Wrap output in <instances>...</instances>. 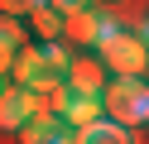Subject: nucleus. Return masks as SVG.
Listing matches in <instances>:
<instances>
[{
    "label": "nucleus",
    "instance_id": "9b49d317",
    "mask_svg": "<svg viewBox=\"0 0 149 144\" xmlns=\"http://www.w3.org/2000/svg\"><path fill=\"white\" fill-rule=\"evenodd\" d=\"M48 0H0V15H10V19H29L34 10H43Z\"/></svg>",
    "mask_w": 149,
    "mask_h": 144
},
{
    "label": "nucleus",
    "instance_id": "f3484780",
    "mask_svg": "<svg viewBox=\"0 0 149 144\" xmlns=\"http://www.w3.org/2000/svg\"><path fill=\"white\" fill-rule=\"evenodd\" d=\"M0 91H5V77H0Z\"/></svg>",
    "mask_w": 149,
    "mask_h": 144
},
{
    "label": "nucleus",
    "instance_id": "39448f33",
    "mask_svg": "<svg viewBox=\"0 0 149 144\" xmlns=\"http://www.w3.org/2000/svg\"><path fill=\"white\" fill-rule=\"evenodd\" d=\"M72 125L63 120V115H53V111H39V115H29L24 120V130L15 134L19 144H72Z\"/></svg>",
    "mask_w": 149,
    "mask_h": 144
},
{
    "label": "nucleus",
    "instance_id": "0eeeda50",
    "mask_svg": "<svg viewBox=\"0 0 149 144\" xmlns=\"http://www.w3.org/2000/svg\"><path fill=\"white\" fill-rule=\"evenodd\" d=\"M106 82H111V72L101 67V58H72V67H68L72 96H101Z\"/></svg>",
    "mask_w": 149,
    "mask_h": 144
},
{
    "label": "nucleus",
    "instance_id": "dca6fc26",
    "mask_svg": "<svg viewBox=\"0 0 149 144\" xmlns=\"http://www.w3.org/2000/svg\"><path fill=\"white\" fill-rule=\"evenodd\" d=\"M101 5H120V0H101Z\"/></svg>",
    "mask_w": 149,
    "mask_h": 144
},
{
    "label": "nucleus",
    "instance_id": "2eb2a0df",
    "mask_svg": "<svg viewBox=\"0 0 149 144\" xmlns=\"http://www.w3.org/2000/svg\"><path fill=\"white\" fill-rule=\"evenodd\" d=\"M139 34H144V43H149V15H144V29H139Z\"/></svg>",
    "mask_w": 149,
    "mask_h": 144
},
{
    "label": "nucleus",
    "instance_id": "9d476101",
    "mask_svg": "<svg viewBox=\"0 0 149 144\" xmlns=\"http://www.w3.org/2000/svg\"><path fill=\"white\" fill-rule=\"evenodd\" d=\"M101 115H106V106H101V96H72V101H68V111H63V120H68L72 130H82V125L101 120Z\"/></svg>",
    "mask_w": 149,
    "mask_h": 144
},
{
    "label": "nucleus",
    "instance_id": "20e7f679",
    "mask_svg": "<svg viewBox=\"0 0 149 144\" xmlns=\"http://www.w3.org/2000/svg\"><path fill=\"white\" fill-rule=\"evenodd\" d=\"M101 24H106V10H96V5L72 10V15H63V43H72V48H96V43H101Z\"/></svg>",
    "mask_w": 149,
    "mask_h": 144
},
{
    "label": "nucleus",
    "instance_id": "1a4fd4ad",
    "mask_svg": "<svg viewBox=\"0 0 149 144\" xmlns=\"http://www.w3.org/2000/svg\"><path fill=\"white\" fill-rule=\"evenodd\" d=\"M29 34H34V43H63V15L53 5L34 10L29 15Z\"/></svg>",
    "mask_w": 149,
    "mask_h": 144
},
{
    "label": "nucleus",
    "instance_id": "7ed1b4c3",
    "mask_svg": "<svg viewBox=\"0 0 149 144\" xmlns=\"http://www.w3.org/2000/svg\"><path fill=\"white\" fill-rule=\"evenodd\" d=\"M39 111H43L39 91H29V86H5V91H0V130L5 134H19L24 120L39 115Z\"/></svg>",
    "mask_w": 149,
    "mask_h": 144
},
{
    "label": "nucleus",
    "instance_id": "f257e3e1",
    "mask_svg": "<svg viewBox=\"0 0 149 144\" xmlns=\"http://www.w3.org/2000/svg\"><path fill=\"white\" fill-rule=\"evenodd\" d=\"M96 53H101V67L116 72V77H144V72H149V43H144V34L120 29L111 15H106V24H101Z\"/></svg>",
    "mask_w": 149,
    "mask_h": 144
},
{
    "label": "nucleus",
    "instance_id": "423d86ee",
    "mask_svg": "<svg viewBox=\"0 0 149 144\" xmlns=\"http://www.w3.org/2000/svg\"><path fill=\"white\" fill-rule=\"evenodd\" d=\"M10 77H15V86H29V91H39L43 82H53V67H48V58H43V48L39 43H24L19 48V58H15V67H10Z\"/></svg>",
    "mask_w": 149,
    "mask_h": 144
},
{
    "label": "nucleus",
    "instance_id": "f8f14e48",
    "mask_svg": "<svg viewBox=\"0 0 149 144\" xmlns=\"http://www.w3.org/2000/svg\"><path fill=\"white\" fill-rule=\"evenodd\" d=\"M29 29H19V19H10V15H0V43H15V48H24L29 43Z\"/></svg>",
    "mask_w": 149,
    "mask_h": 144
},
{
    "label": "nucleus",
    "instance_id": "f03ea898",
    "mask_svg": "<svg viewBox=\"0 0 149 144\" xmlns=\"http://www.w3.org/2000/svg\"><path fill=\"white\" fill-rule=\"evenodd\" d=\"M101 106L125 130L149 125V77H111L106 91H101Z\"/></svg>",
    "mask_w": 149,
    "mask_h": 144
},
{
    "label": "nucleus",
    "instance_id": "6e6552de",
    "mask_svg": "<svg viewBox=\"0 0 149 144\" xmlns=\"http://www.w3.org/2000/svg\"><path fill=\"white\" fill-rule=\"evenodd\" d=\"M72 144H135V139H130V130H125V125H116L111 115H101V120L82 125V130L72 134Z\"/></svg>",
    "mask_w": 149,
    "mask_h": 144
},
{
    "label": "nucleus",
    "instance_id": "4468645a",
    "mask_svg": "<svg viewBox=\"0 0 149 144\" xmlns=\"http://www.w3.org/2000/svg\"><path fill=\"white\" fill-rule=\"evenodd\" d=\"M58 15H72V10H87V5H96V0H48Z\"/></svg>",
    "mask_w": 149,
    "mask_h": 144
},
{
    "label": "nucleus",
    "instance_id": "ddd939ff",
    "mask_svg": "<svg viewBox=\"0 0 149 144\" xmlns=\"http://www.w3.org/2000/svg\"><path fill=\"white\" fill-rule=\"evenodd\" d=\"M15 58H19V48H15V43H0V77H10Z\"/></svg>",
    "mask_w": 149,
    "mask_h": 144
}]
</instances>
